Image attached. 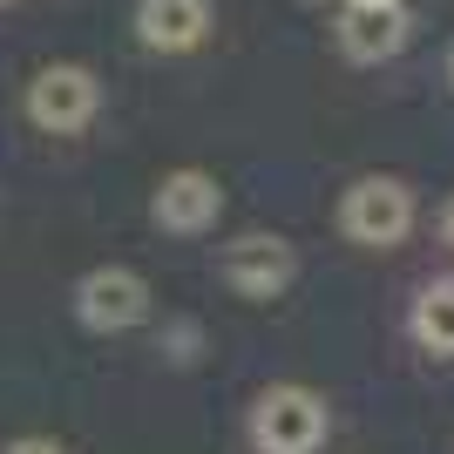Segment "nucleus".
<instances>
[{
	"mask_svg": "<svg viewBox=\"0 0 454 454\" xmlns=\"http://www.w3.org/2000/svg\"><path fill=\"white\" fill-rule=\"evenodd\" d=\"M441 231H448V245H454V204H448V217H441Z\"/></svg>",
	"mask_w": 454,
	"mask_h": 454,
	"instance_id": "nucleus-11",
	"label": "nucleus"
},
{
	"mask_svg": "<svg viewBox=\"0 0 454 454\" xmlns=\"http://www.w3.org/2000/svg\"><path fill=\"white\" fill-rule=\"evenodd\" d=\"M95 109H102V82H95L89 68H75V61H55V68H41V75L27 82V115H35V129H48V136L89 129Z\"/></svg>",
	"mask_w": 454,
	"mask_h": 454,
	"instance_id": "nucleus-1",
	"label": "nucleus"
},
{
	"mask_svg": "<svg viewBox=\"0 0 454 454\" xmlns=\"http://www.w3.org/2000/svg\"><path fill=\"white\" fill-rule=\"evenodd\" d=\"M75 319L89 333H129V325L150 319V285L122 265H102L75 285Z\"/></svg>",
	"mask_w": 454,
	"mask_h": 454,
	"instance_id": "nucleus-4",
	"label": "nucleus"
},
{
	"mask_svg": "<svg viewBox=\"0 0 454 454\" xmlns=\"http://www.w3.org/2000/svg\"><path fill=\"white\" fill-rule=\"evenodd\" d=\"M299 258L285 238H265V231H251L238 245H224V285L231 292H245V299H278L285 285H292Z\"/></svg>",
	"mask_w": 454,
	"mask_h": 454,
	"instance_id": "nucleus-5",
	"label": "nucleus"
},
{
	"mask_svg": "<svg viewBox=\"0 0 454 454\" xmlns=\"http://www.w3.org/2000/svg\"><path fill=\"white\" fill-rule=\"evenodd\" d=\"M340 48L353 61H387V55H400L407 48V7H346V20H340Z\"/></svg>",
	"mask_w": 454,
	"mask_h": 454,
	"instance_id": "nucleus-8",
	"label": "nucleus"
},
{
	"mask_svg": "<svg viewBox=\"0 0 454 454\" xmlns=\"http://www.w3.org/2000/svg\"><path fill=\"white\" fill-rule=\"evenodd\" d=\"M7 454H61V448H55V441H35V434H27V441H14Z\"/></svg>",
	"mask_w": 454,
	"mask_h": 454,
	"instance_id": "nucleus-10",
	"label": "nucleus"
},
{
	"mask_svg": "<svg viewBox=\"0 0 454 454\" xmlns=\"http://www.w3.org/2000/svg\"><path fill=\"white\" fill-rule=\"evenodd\" d=\"M414 340L427 353H454V278H434L414 299Z\"/></svg>",
	"mask_w": 454,
	"mask_h": 454,
	"instance_id": "nucleus-9",
	"label": "nucleus"
},
{
	"mask_svg": "<svg viewBox=\"0 0 454 454\" xmlns=\"http://www.w3.org/2000/svg\"><path fill=\"white\" fill-rule=\"evenodd\" d=\"M217 210H224V190H217V176H204V170L163 176V184H156V197H150V217H156L163 231H176V238L210 231V224H217Z\"/></svg>",
	"mask_w": 454,
	"mask_h": 454,
	"instance_id": "nucleus-6",
	"label": "nucleus"
},
{
	"mask_svg": "<svg viewBox=\"0 0 454 454\" xmlns=\"http://www.w3.org/2000/svg\"><path fill=\"white\" fill-rule=\"evenodd\" d=\"M353 7H394V0H353Z\"/></svg>",
	"mask_w": 454,
	"mask_h": 454,
	"instance_id": "nucleus-12",
	"label": "nucleus"
},
{
	"mask_svg": "<svg viewBox=\"0 0 454 454\" xmlns=\"http://www.w3.org/2000/svg\"><path fill=\"white\" fill-rule=\"evenodd\" d=\"M251 441L265 454H312L325 441V400L305 387H271L251 407Z\"/></svg>",
	"mask_w": 454,
	"mask_h": 454,
	"instance_id": "nucleus-3",
	"label": "nucleus"
},
{
	"mask_svg": "<svg viewBox=\"0 0 454 454\" xmlns=\"http://www.w3.org/2000/svg\"><path fill=\"white\" fill-rule=\"evenodd\" d=\"M448 82H454V55H448Z\"/></svg>",
	"mask_w": 454,
	"mask_h": 454,
	"instance_id": "nucleus-13",
	"label": "nucleus"
},
{
	"mask_svg": "<svg viewBox=\"0 0 454 454\" xmlns=\"http://www.w3.org/2000/svg\"><path fill=\"white\" fill-rule=\"evenodd\" d=\"M340 224L353 245H400L407 231H414V190L394 184V176H360V184L346 190L340 204Z\"/></svg>",
	"mask_w": 454,
	"mask_h": 454,
	"instance_id": "nucleus-2",
	"label": "nucleus"
},
{
	"mask_svg": "<svg viewBox=\"0 0 454 454\" xmlns=\"http://www.w3.org/2000/svg\"><path fill=\"white\" fill-rule=\"evenodd\" d=\"M136 35L156 55H184L210 35V0H143L136 7Z\"/></svg>",
	"mask_w": 454,
	"mask_h": 454,
	"instance_id": "nucleus-7",
	"label": "nucleus"
}]
</instances>
